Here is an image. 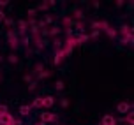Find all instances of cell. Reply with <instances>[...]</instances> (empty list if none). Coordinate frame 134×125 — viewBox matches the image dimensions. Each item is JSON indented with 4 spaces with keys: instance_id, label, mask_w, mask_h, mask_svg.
<instances>
[{
    "instance_id": "6da1fadb",
    "label": "cell",
    "mask_w": 134,
    "mask_h": 125,
    "mask_svg": "<svg viewBox=\"0 0 134 125\" xmlns=\"http://www.w3.org/2000/svg\"><path fill=\"white\" fill-rule=\"evenodd\" d=\"M7 42H9L11 49H16V48H18V44H20V37H18V33L14 32V30H7Z\"/></svg>"
},
{
    "instance_id": "7a4b0ae2",
    "label": "cell",
    "mask_w": 134,
    "mask_h": 125,
    "mask_svg": "<svg viewBox=\"0 0 134 125\" xmlns=\"http://www.w3.org/2000/svg\"><path fill=\"white\" fill-rule=\"evenodd\" d=\"M41 122L42 123H55V122H58V115H55V113H42L41 115Z\"/></svg>"
},
{
    "instance_id": "3957f363",
    "label": "cell",
    "mask_w": 134,
    "mask_h": 125,
    "mask_svg": "<svg viewBox=\"0 0 134 125\" xmlns=\"http://www.w3.org/2000/svg\"><path fill=\"white\" fill-rule=\"evenodd\" d=\"M18 37H25V33H28V23L27 20H18Z\"/></svg>"
},
{
    "instance_id": "277c9868",
    "label": "cell",
    "mask_w": 134,
    "mask_h": 125,
    "mask_svg": "<svg viewBox=\"0 0 134 125\" xmlns=\"http://www.w3.org/2000/svg\"><path fill=\"white\" fill-rule=\"evenodd\" d=\"M131 109H132V104L131 102H118L116 104V111L120 113V115H127Z\"/></svg>"
},
{
    "instance_id": "5b68a950",
    "label": "cell",
    "mask_w": 134,
    "mask_h": 125,
    "mask_svg": "<svg viewBox=\"0 0 134 125\" xmlns=\"http://www.w3.org/2000/svg\"><path fill=\"white\" fill-rule=\"evenodd\" d=\"M55 5H57V2H55V0H44V2H41L39 5H37L35 11H48L49 7H55Z\"/></svg>"
},
{
    "instance_id": "8992f818",
    "label": "cell",
    "mask_w": 134,
    "mask_h": 125,
    "mask_svg": "<svg viewBox=\"0 0 134 125\" xmlns=\"http://www.w3.org/2000/svg\"><path fill=\"white\" fill-rule=\"evenodd\" d=\"M65 58V56H64V51H62V48L60 49H55V58H53V65H60L62 64V60Z\"/></svg>"
},
{
    "instance_id": "52a82bcc",
    "label": "cell",
    "mask_w": 134,
    "mask_h": 125,
    "mask_svg": "<svg viewBox=\"0 0 134 125\" xmlns=\"http://www.w3.org/2000/svg\"><path fill=\"white\" fill-rule=\"evenodd\" d=\"M100 125H116V118L113 115H104L100 120Z\"/></svg>"
},
{
    "instance_id": "ba28073f",
    "label": "cell",
    "mask_w": 134,
    "mask_h": 125,
    "mask_svg": "<svg viewBox=\"0 0 134 125\" xmlns=\"http://www.w3.org/2000/svg\"><path fill=\"white\" fill-rule=\"evenodd\" d=\"M116 32L122 33V37H127V35H132V26L131 25H122Z\"/></svg>"
},
{
    "instance_id": "9c48e42d",
    "label": "cell",
    "mask_w": 134,
    "mask_h": 125,
    "mask_svg": "<svg viewBox=\"0 0 134 125\" xmlns=\"http://www.w3.org/2000/svg\"><path fill=\"white\" fill-rule=\"evenodd\" d=\"M13 122H14V118H13L11 113H5V115L0 116V125H11Z\"/></svg>"
},
{
    "instance_id": "30bf717a",
    "label": "cell",
    "mask_w": 134,
    "mask_h": 125,
    "mask_svg": "<svg viewBox=\"0 0 134 125\" xmlns=\"http://www.w3.org/2000/svg\"><path fill=\"white\" fill-rule=\"evenodd\" d=\"M57 102L53 95H48V97H42V107H53V104Z\"/></svg>"
},
{
    "instance_id": "8fae6325",
    "label": "cell",
    "mask_w": 134,
    "mask_h": 125,
    "mask_svg": "<svg viewBox=\"0 0 134 125\" xmlns=\"http://www.w3.org/2000/svg\"><path fill=\"white\" fill-rule=\"evenodd\" d=\"M88 33H80V35H76V44L80 46V44H85V42H88Z\"/></svg>"
},
{
    "instance_id": "7c38bea8",
    "label": "cell",
    "mask_w": 134,
    "mask_h": 125,
    "mask_svg": "<svg viewBox=\"0 0 134 125\" xmlns=\"http://www.w3.org/2000/svg\"><path fill=\"white\" fill-rule=\"evenodd\" d=\"M122 46H132L134 42V35H127V37H120Z\"/></svg>"
},
{
    "instance_id": "4fadbf2b",
    "label": "cell",
    "mask_w": 134,
    "mask_h": 125,
    "mask_svg": "<svg viewBox=\"0 0 134 125\" xmlns=\"http://www.w3.org/2000/svg\"><path fill=\"white\" fill-rule=\"evenodd\" d=\"M32 41H34V44L39 48V49H44V42L41 41V35L37 33V35H32Z\"/></svg>"
},
{
    "instance_id": "5bb4252c",
    "label": "cell",
    "mask_w": 134,
    "mask_h": 125,
    "mask_svg": "<svg viewBox=\"0 0 134 125\" xmlns=\"http://www.w3.org/2000/svg\"><path fill=\"white\" fill-rule=\"evenodd\" d=\"M30 113H32V107H30V106H20V115L21 116H28V115H30Z\"/></svg>"
},
{
    "instance_id": "9a60e30c",
    "label": "cell",
    "mask_w": 134,
    "mask_h": 125,
    "mask_svg": "<svg viewBox=\"0 0 134 125\" xmlns=\"http://www.w3.org/2000/svg\"><path fill=\"white\" fill-rule=\"evenodd\" d=\"M55 90H57V92H64V90H65V81H64V79H58V81L55 83Z\"/></svg>"
},
{
    "instance_id": "2e32d148",
    "label": "cell",
    "mask_w": 134,
    "mask_h": 125,
    "mask_svg": "<svg viewBox=\"0 0 134 125\" xmlns=\"http://www.w3.org/2000/svg\"><path fill=\"white\" fill-rule=\"evenodd\" d=\"M62 25L65 26V28H71V26L74 25V20H72V18H71V16H65V18L62 20Z\"/></svg>"
},
{
    "instance_id": "e0dca14e",
    "label": "cell",
    "mask_w": 134,
    "mask_h": 125,
    "mask_svg": "<svg viewBox=\"0 0 134 125\" xmlns=\"http://www.w3.org/2000/svg\"><path fill=\"white\" fill-rule=\"evenodd\" d=\"M30 107H42V97H35V99L32 100V104H30Z\"/></svg>"
},
{
    "instance_id": "ac0fdd59",
    "label": "cell",
    "mask_w": 134,
    "mask_h": 125,
    "mask_svg": "<svg viewBox=\"0 0 134 125\" xmlns=\"http://www.w3.org/2000/svg\"><path fill=\"white\" fill-rule=\"evenodd\" d=\"M106 33H108V37H109V39H116V37H118V32L115 30L113 26H109V28L106 30Z\"/></svg>"
},
{
    "instance_id": "d6986e66",
    "label": "cell",
    "mask_w": 134,
    "mask_h": 125,
    "mask_svg": "<svg viewBox=\"0 0 134 125\" xmlns=\"http://www.w3.org/2000/svg\"><path fill=\"white\" fill-rule=\"evenodd\" d=\"M71 18H72V20H76V21H81V20H83V11H81V9H76Z\"/></svg>"
},
{
    "instance_id": "ffe728a7",
    "label": "cell",
    "mask_w": 134,
    "mask_h": 125,
    "mask_svg": "<svg viewBox=\"0 0 134 125\" xmlns=\"http://www.w3.org/2000/svg\"><path fill=\"white\" fill-rule=\"evenodd\" d=\"M4 25H5L7 30H13V26H14V20H13V18H5V20H4Z\"/></svg>"
},
{
    "instance_id": "44dd1931",
    "label": "cell",
    "mask_w": 134,
    "mask_h": 125,
    "mask_svg": "<svg viewBox=\"0 0 134 125\" xmlns=\"http://www.w3.org/2000/svg\"><path fill=\"white\" fill-rule=\"evenodd\" d=\"M48 33H49V35H51V37H57V35H58V33H60V28H58V26H51V28H49V30H48Z\"/></svg>"
},
{
    "instance_id": "7402d4cb",
    "label": "cell",
    "mask_w": 134,
    "mask_h": 125,
    "mask_svg": "<svg viewBox=\"0 0 134 125\" xmlns=\"http://www.w3.org/2000/svg\"><path fill=\"white\" fill-rule=\"evenodd\" d=\"M49 76H51V71H42L37 74V79H48Z\"/></svg>"
},
{
    "instance_id": "603a6c76",
    "label": "cell",
    "mask_w": 134,
    "mask_h": 125,
    "mask_svg": "<svg viewBox=\"0 0 134 125\" xmlns=\"http://www.w3.org/2000/svg\"><path fill=\"white\" fill-rule=\"evenodd\" d=\"M9 64H11V65H16V64H18V56H16V55H14V53H11V55H9Z\"/></svg>"
},
{
    "instance_id": "cb8c5ba5",
    "label": "cell",
    "mask_w": 134,
    "mask_h": 125,
    "mask_svg": "<svg viewBox=\"0 0 134 125\" xmlns=\"http://www.w3.org/2000/svg\"><path fill=\"white\" fill-rule=\"evenodd\" d=\"M42 21H44L46 25H53V16H51V14H46V16L42 18Z\"/></svg>"
},
{
    "instance_id": "d4e9b609",
    "label": "cell",
    "mask_w": 134,
    "mask_h": 125,
    "mask_svg": "<svg viewBox=\"0 0 134 125\" xmlns=\"http://www.w3.org/2000/svg\"><path fill=\"white\" fill-rule=\"evenodd\" d=\"M42 71H44V65H42V64H35V65H34V72H42Z\"/></svg>"
},
{
    "instance_id": "484cf974",
    "label": "cell",
    "mask_w": 134,
    "mask_h": 125,
    "mask_svg": "<svg viewBox=\"0 0 134 125\" xmlns=\"http://www.w3.org/2000/svg\"><path fill=\"white\" fill-rule=\"evenodd\" d=\"M35 16H37V11L35 9H28V20H35Z\"/></svg>"
},
{
    "instance_id": "4316f807",
    "label": "cell",
    "mask_w": 134,
    "mask_h": 125,
    "mask_svg": "<svg viewBox=\"0 0 134 125\" xmlns=\"http://www.w3.org/2000/svg\"><path fill=\"white\" fill-rule=\"evenodd\" d=\"M35 90H37V81L28 83V92H35Z\"/></svg>"
},
{
    "instance_id": "83f0119b",
    "label": "cell",
    "mask_w": 134,
    "mask_h": 125,
    "mask_svg": "<svg viewBox=\"0 0 134 125\" xmlns=\"http://www.w3.org/2000/svg\"><path fill=\"white\" fill-rule=\"evenodd\" d=\"M74 26H76L78 30H81V32H83V28H85V23H83V21H74Z\"/></svg>"
},
{
    "instance_id": "f1b7e54d",
    "label": "cell",
    "mask_w": 134,
    "mask_h": 125,
    "mask_svg": "<svg viewBox=\"0 0 134 125\" xmlns=\"http://www.w3.org/2000/svg\"><path fill=\"white\" fill-rule=\"evenodd\" d=\"M5 113H9V107H7L5 104H0V116L5 115Z\"/></svg>"
},
{
    "instance_id": "f546056e",
    "label": "cell",
    "mask_w": 134,
    "mask_h": 125,
    "mask_svg": "<svg viewBox=\"0 0 134 125\" xmlns=\"http://www.w3.org/2000/svg\"><path fill=\"white\" fill-rule=\"evenodd\" d=\"M69 104H71V102H69V99H62L60 100V106L64 107V109H67V107H69Z\"/></svg>"
},
{
    "instance_id": "4dcf8cb0",
    "label": "cell",
    "mask_w": 134,
    "mask_h": 125,
    "mask_svg": "<svg viewBox=\"0 0 134 125\" xmlns=\"http://www.w3.org/2000/svg\"><path fill=\"white\" fill-rule=\"evenodd\" d=\"M99 35H100V32H97V30H92V33L88 35V39H97Z\"/></svg>"
},
{
    "instance_id": "1f68e13d",
    "label": "cell",
    "mask_w": 134,
    "mask_h": 125,
    "mask_svg": "<svg viewBox=\"0 0 134 125\" xmlns=\"http://www.w3.org/2000/svg\"><path fill=\"white\" fill-rule=\"evenodd\" d=\"M23 81H27V83H32L34 79H32V74H25L23 76Z\"/></svg>"
},
{
    "instance_id": "d6a6232c",
    "label": "cell",
    "mask_w": 134,
    "mask_h": 125,
    "mask_svg": "<svg viewBox=\"0 0 134 125\" xmlns=\"http://www.w3.org/2000/svg\"><path fill=\"white\" fill-rule=\"evenodd\" d=\"M9 5V0H0V11L4 9V7H7Z\"/></svg>"
},
{
    "instance_id": "836d02e7",
    "label": "cell",
    "mask_w": 134,
    "mask_h": 125,
    "mask_svg": "<svg viewBox=\"0 0 134 125\" xmlns=\"http://www.w3.org/2000/svg\"><path fill=\"white\" fill-rule=\"evenodd\" d=\"M53 46H55V49H60V46H62V42L58 39H55V42H53Z\"/></svg>"
},
{
    "instance_id": "e575fe53",
    "label": "cell",
    "mask_w": 134,
    "mask_h": 125,
    "mask_svg": "<svg viewBox=\"0 0 134 125\" xmlns=\"http://www.w3.org/2000/svg\"><path fill=\"white\" fill-rule=\"evenodd\" d=\"M21 44H25V46H27V44H28V42H30V39H28V37H27V35H25V37H21Z\"/></svg>"
},
{
    "instance_id": "d590c367",
    "label": "cell",
    "mask_w": 134,
    "mask_h": 125,
    "mask_svg": "<svg viewBox=\"0 0 134 125\" xmlns=\"http://www.w3.org/2000/svg\"><path fill=\"white\" fill-rule=\"evenodd\" d=\"M115 7H124V2H122V0H116V2H115Z\"/></svg>"
},
{
    "instance_id": "8d00e7d4",
    "label": "cell",
    "mask_w": 134,
    "mask_h": 125,
    "mask_svg": "<svg viewBox=\"0 0 134 125\" xmlns=\"http://www.w3.org/2000/svg\"><path fill=\"white\" fill-rule=\"evenodd\" d=\"M92 5H94V7H95V9H97V7H99V5H100V2H99V0H94V2H92Z\"/></svg>"
},
{
    "instance_id": "74e56055",
    "label": "cell",
    "mask_w": 134,
    "mask_h": 125,
    "mask_svg": "<svg viewBox=\"0 0 134 125\" xmlns=\"http://www.w3.org/2000/svg\"><path fill=\"white\" fill-rule=\"evenodd\" d=\"M4 20H5V14H4V11H0V21L4 23Z\"/></svg>"
},
{
    "instance_id": "f35d334b",
    "label": "cell",
    "mask_w": 134,
    "mask_h": 125,
    "mask_svg": "<svg viewBox=\"0 0 134 125\" xmlns=\"http://www.w3.org/2000/svg\"><path fill=\"white\" fill-rule=\"evenodd\" d=\"M13 125H23V122H21V120H14Z\"/></svg>"
},
{
    "instance_id": "ab89813d",
    "label": "cell",
    "mask_w": 134,
    "mask_h": 125,
    "mask_svg": "<svg viewBox=\"0 0 134 125\" xmlns=\"http://www.w3.org/2000/svg\"><path fill=\"white\" fill-rule=\"evenodd\" d=\"M2 81H4V74L0 72V83H2Z\"/></svg>"
},
{
    "instance_id": "60d3db41",
    "label": "cell",
    "mask_w": 134,
    "mask_h": 125,
    "mask_svg": "<svg viewBox=\"0 0 134 125\" xmlns=\"http://www.w3.org/2000/svg\"><path fill=\"white\" fill-rule=\"evenodd\" d=\"M35 125H46V123H42V122H37V123H35Z\"/></svg>"
},
{
    "instance_id": "b9f144b4",
    "label": "cell",
    "mask_w": 134,
    "mask_h": 125,
    "mask_svg": "<svg viewBox=\"0 0 134 125\" xmlns=\"http://www.w3.org/2000/svg\"><path fill=\"white\" fill-rule=\"evenodd\" d=\"M2 60H4V56H2V55H0V64H2Z\"/></svg>"
}]
</instances>
